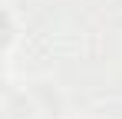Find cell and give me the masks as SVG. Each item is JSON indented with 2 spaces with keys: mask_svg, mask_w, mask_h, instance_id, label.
<instances>
[]
</instances>
